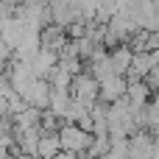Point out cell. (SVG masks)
<instances>
[{"label":"cell","mask_w":159,"mask_h":159,"mask_svg":"<svg viewBox=\"0 0 159 159\" xmlns=\"http://www.w3.org/2000/svg\"><path fill=\"white\" fill-rule=\"evenodd\" d=\"M59 145H61V151H70V154H78L81 157L84 151H89L92 134L84 131V129H78V126H73V123H64L59 129Z\"/></svg>","instance_id":"6da1fadb"},{"label":"cell","mask_w":159,"mask_h":159,"mask_svg":"<svg viewBox=\"0 0 159 159\" xmlns=\"http://www.w3.org/2000/svg\"><path fill=\"white\" fill-rule=\"evenodd\" d=\"M70 98L78 101L81 106L92 109V106L98 103V81H95L89 73H78V75L73 78V87H70Z\"/></svg>","instance_id":"7a4b0ae2"},{"label":"cell","mask_w":159,"mask_h":159,"mask_svg":"<svg viewBox=\"0 0 159 159\" xmlns=\"http://www.w3.org/2000/svg\"><path fill=\"white\" fill-rule=\"evenodd\" d=\"M126 87H129L126 75H109V78L98 81V101L101 103H115L126 95Z\"/></svg>","instance_id":"3957f363"},{"label":"cell","mask_w":159,"mask_h":159,"mask_svg":"<svg viewBox=\"0 0 159 159\" xmlns=\"http://www.w3.org/2000/svg\"><path fill=\"white\" fill-rule=\"evenodd\" d=\"M126 81H129V78H126ZM123 101H126V103H129V109L137 115V112H143V109L151 103V87H148L145 81H129Z\"/></svg>","instance_id":"277c9868"},{"label":"cell","mask_w":159,"mask_h":159,"mask_svg":"<svg viewBox=\"0 0 159 159\" xmlns=\"http://www.w3.org/2000/svg\"><path fill=\"white\" fill-rule=\"evenodd\" d=\"M31 64V73H34V78H50V73L59 67V53H53V50H48V48H39V53L28 61Z\"/></svg>","instance_id":"5b68a950"},{"label":"cell","mask_w":159,"mask_h":159,"mask_svg":"<svg viewBox=\"0 0 159 159\" xmlns=\"http://www.w3.org/2000/svg\"><path fill=\"white\" fill-rule=\"evenodd\" d=\"M22 101H25V106H31V109H48V103H50V84L45 81V78H34V84L25 89V95H22Z\"/></svg>","instance_id":"8992f818"},{"label":"cell","mask_w":159,"mask_h":159,"mask_svg":"<svg viewBox=\"0 0 159 159\" xmlns=\"http://www.w3.org/2000/svg\"><path fill=\"white\" fill-rule=\"evenodd\" d=\"M154 143H157V137H151V134H145V131L131 134V137H129V159H151Z\"/></svg>","instance_id":"52a82bcc"},{"label":"cell","mask_w":159,"mask_h":159,"mask_svg":"<svg viewBox=\"0 0 159 159\" xmlns=\"http://www.w3.org/2000/svg\"><path fill=\"white\" fill-rule=\"evenodd\" d=\"M131 59H134V50H131L129 45H117V48L109 53V61H112L115 75H129V70H131Z\"/></svg>","instance_id":"ba28073f"},{"label":"cell","mask_w":159,"mask_h":159,"mask_svg":"<svg viewBox=\"0 0 159 159\" xmlns=\"http://www.w3.org/2000/svg\"><path fill=\"white\" fill-rule=\"evenodd\" d=\"M59 151H61V145H59V131H42L39 148H36V159H53Z\"/></svg>","instance_id":"9c48e42d"},{"label":"cell","mask_w":159,"mask_h":159,"mask_svg":"<svg viewBox=\"0 0 159 159\" xmlns=\"http://www.w3.org/2000/svg\"><path fill=\"white\" fill-rule=\"evenodd\" d=\"M11 159H36V157H28V154H14Z\"/></svg>","instance_id":"30bf717a"}]
</instances>
